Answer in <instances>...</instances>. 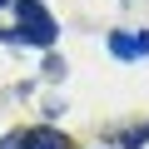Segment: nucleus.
I'll list each match as a JSON object with an SVG mask.
<instances>
[{
    "label": "nucleus",
    "mask_w": 149,
    "mask_h": 149,
    "mask_svg": "<svg viewBox=\"0 0 149 149\" xmlns=\"http://www.w3.org/2000/svg\"><path fill=\"white\" fill-rule=\"evenodd\" d=\"M139 50H149V35H139Z\"/></svg>",
    "instance_id": "obj_5"
},
{
    "label": "nucleus",
    "mask_w": 149,
    "mask_h": 149,
    "mask_svg": "<svg viewBox=\"0 0 149 149\" xmlns=\"http://www.w3.org/2000/svg\"><path fill=\"white\" fill-rule=\"evenodd\" d=\"M0 149H25V129H15V134H5V139H0Z\"/></svg>",
    "instance_id": "obj_4"
},
{
    "label": "nucleus",
    "mask_w": 149,
    "mask_h": 149,
    "mask_svg": "<svg viewBox=\"0 0 149 149\" xmlns=\"http://www.w3.org/2000/svg\"><path fill=\"white\" fill-rule=\"evenodd\" d=\"M109 50H114L119 60H134V55H144V50H139V35H109Z\"/></svg>",
    "instance_id": "obj_3"
},
{
    "label": "nucleus",
    "mask_w": 149,
    "mask_h": 149,
    "mask_svg": "<svg viewBox=\"0 0 149 149\" xmlns=\"http://www.w3.org/2000/svg\"><path fill=\"white\" fill-rule=\"evenodd\" d=\"M25 149H70V144L55 129H35V134H25Z\"/></svg>",
    "instance_id": "obj_2"
},
{
    "label": "nucleus",
    "mask_w": 149,
    "mask_h": 149,
    "mask_svg": "<svg viewBox=\"0 0 149 149\" xmlns=\"http://www.w3.org/2000/svg\"><path fill=\"white\" fill-rule=\"evenodd\" d=\"M15 15H20V35L30 45H50L55 40V20L35 5V0H15Z\"/></svg>",
    "instance_id": "obj_1"
}]
</instances>
